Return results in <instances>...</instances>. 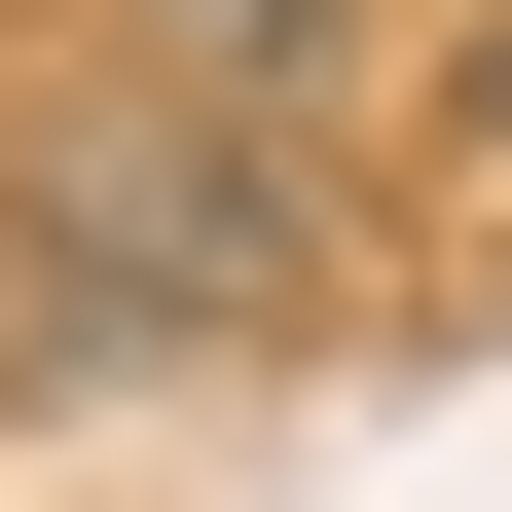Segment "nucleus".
<instances>
[{
	"label": "nucleus",
	"instance_id": "f03ea898",
	"mask_svg": "<svg viewBox=\"0 0 512 512\" xmlns=\"http://www.w3.org/2000/svg\"><path fill=\"white\" fill-rule=\"evenodd\" d=\"M439 147H476V183H512V37H476V74H439Z\"/></svg>",
	"mask_w": 512,
	"mask_h": 512
},
{
	"label": "nucleus",
	"instance_id": "f257e3e1",
	"mask_svg": "<svg viewBox=\"0 0 512 512\" xmlns=\"http://www.w3.org/2000/svg\"><path fill=\"white\" fill-rule=\"evenodd\" d=\"M0 256H37L74 330H147V366H256L293 293H330V220H293V110H220V74H110V110H37Z\"/></svg>",
	"mask_w": 512,
	"mask_h": 512
}]
</instances>
